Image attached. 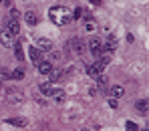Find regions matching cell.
<instances>
[{
	"label": "cell",
	"instance_id": "6da1fadb",
	"mask_svg": "<svg viewBox=\"0 0 149 131\" xmlns=\"http://www.w3.org/2000/svg\"><path fill=\"white\" fill-rule=\"evenodd\" d=\"M49 16H50V20L58 26H65V24H69V22H73V12L67 6H50Z\"/></svg>",
	"mask_w": 149,
	"mask_h": 131
},
{
	"label": "cell",
	"instance_id": "7a4b0ae2",
	"mask_svg": "<svg viewBox=\"0 0 149 131\" xmlns=\"http://www.w3.org/2000/svg\"><path fill=\"white\" fill-rule=\"evenodd\" d=\"M87 75L93 79H99L101 75H103V71H105V65L101 63V61H97V63H93V65H87Z\"/></svg>",
	"mask_w": 149,
	"mask_h": 131
},
{
	"label": "cell",
	"instance_id": "3957f363",
	"mask_svg": "<svg viewBox=\"0 0 149 131\" xmlns=\"http://www.w3.org/2000/svg\"><path fill=\"white\" fill-rule=\"evenodd\" d=\"M87 49H89V51L93 52L95 56H101V54H103V43H101V40L97 38V36H93V38L89 40V45H87Z\"/></svg>",
	"mask_w": 149,
	"mask_h": 131
},
{
	"label": "cell",
	"instance_id": "277c9868",
	"mask_svg": "<svg viewBox=\"0 0 149 131\" xmlns=\"http://www.w3.org/2000/svg\"><path fill=\"white\" fill-rule=\"evenodd\" d=\"M6 97H8V103H12V105L22 103V99H24L22 91H18V89H10V91L6 93Z\"/></svg>",
	"mask_w": 149,
	"mask_h": 131
},
{
	"label": "cell",
	"instance_id": "5b68a950",
	"mask_svg": "<svg viewBox=\"0 0 149 131\" xmlns=\"http://www.w3.org/2000/svg\"><path fill=\"white\" fill-rule=\"evenodd\" d=\"M6 32H8L12 38L20 32V22H18V18H10V20L6 22Z\"/></svg>",
	"mask_w": 149,
	"mask_h": 131
},
{
	"label": "cell",
	"instance_id": "8992f818",
	"mask_svg": "<svg viewBox=\"0 0 149 131\" xmlns=\"http://www.w3.org/2000/svg\"><path fill=\"white\" fill-rule=\"evenodd\" d=\"M36 49L42 52H49V51H52V40H49V38H42V36H38L36 38Z\"/></svg>",
	"mask_w": 149,
	"mask_h": 131
},
{
	"label": "cell",
	"instance_id": "52a82bcc",
	"mask_svg": "<svg viewBox=\"0 0 149 131\" xmlns=\"http://www.w3.org/2000/svg\"><path fill=\"white\" fill-rule=\"evenodd\" d=\"M28 54H30V61H32V65H34V67L42 61V52L38 51L36 47H30V49H28Z\"/></svg>",
	"mask_w": 149,
	"mask_h": 131
},
{
	"label": "cell",
	"instance_id": "ba28073f",
	"mask_svg": "<svg viewBox=\"0 0 149 131\" xmlns=\"http://www.w3.org/2000/svg\"><path fill=\"white\" fill-rule=\"evenodd\" d=\"M36 69H38V73H40V75H49L54 67H52V63H49V61H40V63L36 65Z\"/></svg>",
	"mask_w": 149,
	"mask_h": 131
},
{
	"label": "cell",
	"instance_id": "9c48e42d",
	"mask_svg": "<svg viewBox=\"0 0 149 131\" xmlns=\"http://www.w3.org/2000/svg\"><path fill=\"white\" fill-rule=\"evenodd\" d=\"M24 18H26V24H30V26L38 24V14H36L34 10H26V12H24Z\"/></svg>",
	"mask_w": 149,
	"mask_h": 131
},
{
	"label": "cell",
	"instance_id": "30bf717a",
	"mask_svg": "<svg viewBox=\"0 0 149 131\" xmlns=\"http://www.w3.org/2000/svg\"><path fill=\"white\" fill-rule=\"evenodd\" d=\"M49 97H52L54 101H58V103H61V101H65L67 93H65L63 89H50V95H49Z\"/></svg>",
	"mask_w": 149,
	"mask_h": 131
},
{
	"label": "cell",
	"instance_id": "8fae6325",
	"mask_svg": "<svg viewBox=\"0 0 149 131\" xmlns=\"http://www.w3.org/2000/svg\"><path fill=\"white\" fill-rule=\"evenodd\" d=\"M71 47L74 49V52H77V54H83V52H85V43H83L81 38H73Z\"/></svg>",
	"mask_w": 149,
	"mask_h": 131
},
{
	"label": "cell",
	"instance_id": "7c38bea8",
	"mask_svg": "<svg viewBox=\"0 0 149 131\" xmlns=\"http://www.w3.org/2000/svg\"><path fill=\"white\" fill-rule=\"evenodd\" d=\"M8 125H16V127H24L26 125V119L24 117H12V119H6Z\"/></svg>",
	"mask_w": 149,
	"mask_h": 131
},
{
	"label": "cell",
	"instance_id": "4fadbf2b",
	"mask_svg": "<svg viewBox=\"0 0 149 131\" xmlns=\"http://www.w3.org/2000/svg\"><path fill=\"white\" fill-rule=\"evenodd\" d=\"M0 43H2L4 47H10V43H12V36L6 32V28H4V30H0Z\"/></svg>",
	"mask_w": 149,
	"mask_h": 131
},
{
	"label": "cell",
	"instance_id": "5bb4252c",
	"mask_svg": "<svg viewBox=\"0 0 149 131\" xmlns=\"http://www.w3.org/2000/svg\"><path fill=\"white\" fill-rule=\"evenodd\" d=\"M111 95H113L115 99H119V97L125 95V89L121 87V85H113V87H111Z\"/></svg>",
	"mask_w": 149,
	"mask_h": 131
},
{
	"label": "cell",
	"instance_id": "9a60e30c",
	"mask_svg": "<svg viewBox=\"0 0 149 131\" xmlns=\"http://www.w3.org/2000/svg\"><path fill=\"white\" fill-rule=\"evenodd\" d=\"M14 54L18 61H24V52H22V43H14Z\"/></svg>",
	"mask_w": 149,
	"mask_h": 131
},
{
	"label": "cell",
	"instance_id": "2e32d148",
	"mask_svg": "<svg viewBox=\"0 0 149 131\" xmlns=\"http://www.w3.org/2000/svg\"><path fill=\"white\" fill-rule=\"evenodd\" d=\"M87 18H89V20L85 22V28H87V32H95V30H97V22H95V20H91V16H87Z\"/></svg>",
	"mask_w": 149,
	"mask_h": 131
},
{
	"label": "cell",
	"instance_id": "e0dca14e",
	"mask_svg": "<svg viewBox=\"0 0 149 131\" xmlns=\"http://www.w3.org/2000/svg\"><path fill=\"white\" fill-rule=\"evenodd\" d=\"M135 107H137V111H141L143 115L147 113V101H145V99H141V101H137V103H135Z\"/></svg>",
	"mask_w": 149,
	"mask_h": 131
},
{
	"label": "cell",
	"instance_id": "ac0fdd59",
	"mask_svg": "<svg viewBox=\"0 0 149 131\" xmlns=\"http://www.w3.org/2000/svg\"><path fill=\"white\" fill-rule=\"evenodd\" d=\"M50 89H52V87H50L49 83H40V85H38V91H40L42 95H50Z\"/></svg>",
	"mask_w": 149,
	"mask_h": 131
},
{
	"label": "cell",
	"instance_id": "d6986e66",
	"mask_svg": "<svg viewBox=\"0 0 149 131\" xmlns=\"http://www.w3.org/2000/svg\"><path fill=\"white\" fill-rule=\"evenodd\" d=\"M22 77H24V71H22V69H16V71H12V73H10V79H16V81H20Z\"/></svg>",
	"mask_w": 149,
	"mask_h": 131
},
{
	"label": "cell",
	"instance_id": "ffe728a7",
	"mask_svg": "<svg viewBox=\"0 0 149 131\" xmlns=\"http://www.w3.org/2000/svg\"><path fill=\"white\" fill-rule=\"evenodd\" d=\"M125 127H127V131H139V127H137L133 121H127V123H125Z\"/></svg>",
	"mask_w": 149,
	"mask_h": 131
},
{
	"label": "cell",
	"instance_id": "44dd1931",
	"mask_svg": "<svg viewBox=\"0 0 149 131\" xmlns=\"http://www.w3.org/2000/svg\"><path fill=\"white\" fill-rule=\"evenodd\" d=\"M49 75H50V79H52V81H56V79H61V71H56V69H52V71H50Z\"/></svg>",
	"mask_w": 149,
	"mask_h": 131
},
{
	"label": "cell",
	"instance_id": "7402d4cb",
	"mask_svg": "<svg viewBox=\"0 0 149 131\" xmlns=\"http://www.w3.org/2000/svg\"><path fill=\"white\" fill-rule=\"evenodd\" d=\"M79 16H81V8H77V10H74V12H73V20H77Z\"/></svg>",
	"mask_w": 149,
	"mask_h": 131
},
{
	"label": "cell",
	"instance_id": "603a6c76",
	"mask_svg": "<svg viewBox=\"0 0 149 131\" xmlns=\"http://www.w3.org/2000/svg\"><path fill=\"white\" fill-rule=\"evenodd\" d=\"M2 2H4L6 6H12V0H2Z\"/></svg>",
	"mask_w": 149,
	"mask_h": 131
},
{
	"label": "cell",
	"instance_id": "cb8c5ba5",
	"mask_svg": "<svg viewBox=\"0 0 149 131\" xmlns=\"http://www.w3.org/2000/svg\"><path fill=\"white\" fill-rule=\"evenodd\" d=\"M89 2H91V4H95V6H97V4H101V0H89Z\"/></svg>",
	"mask_w": 149,
	"mask_h": 131
},
{
	"label": "cell",
	"instance_id": "d4e9b609",
	"mask_svg": "<svg viewBox=\"0 0 149 131\" xmlns=\"http://www.w3.org/2000/svg\"><path fill=\"white\" fill-rule=\"evenodd\" d=\"M141 131H147V129H141Z\"/></svg>",
	"mask_w": 149,
	"mask_h": 131
},
{
	"label": "cell",
	"instance_id": "484cf974",
	"mask_svg": "<svg viewBox=\"0 0 149 131\" xmlns=\"http://www.w3.org/2000/svg\"><path fill=\"white\" fill-rule=\"evenodd\" d=\"M0 2H2V0H0Z\"/></svg>",
	"mask_w": 149,
	"mask_h": 131
}]
</instances>
